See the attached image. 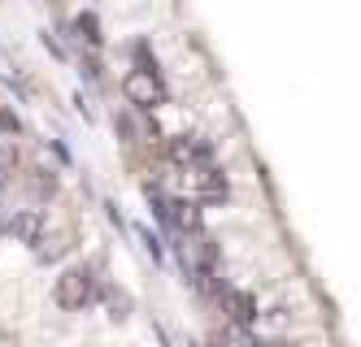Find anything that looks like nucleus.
<instances>
[{
    "label": "nucleus",
    "instance_id": "nucleus-1",
    "mask_svg": "<svg viewBox=\"0 0 361 347\" xmlns=\"http://www.w3.org/2000/svg\"><path fill=\"white\" fill-rule=\"evenodd\" d=\"M178 191L188 200H226V178L214 161L200 165H178Z\"/></svg>",
    "mask_w": 361,
    "mask_h": 347
},
{
    "label": "nucleus",
    "instance_id": "nucleus-2",
    "mask_svg": "<svg viewBox=\"0 0 361 347\" xmlns=\"http://www.w3.org/2000/svg\"><path fill=\"white\" fill-rule=\"evenodd\" d=\"M96 296H100V286H96V274L87 270V265H79V270H66V274L57 278V304L70 308V313L87 308Z\"/></svg>",
    "mask_w": 361,
    "mask_h": 347
},
{
    "label": "nucleus",
    "instance_id": "nucleus-3",
    "mask_svg": "<svg viewBox=\"0 0 361 347\" xmlns=\"http://www.w3.org/2000/svg\"><path fill=\"white\" fill-rule=\"evenodd\" d=\"M122 92L131 104H140V109H157V104H166V87H161V78L152 65H140L122 78Z\"/></svg>",
    "mask_w": 361,
    "mask_h": 347
},
{
    "label": "nucleus",
    "instance_id": "nucleus-4",
    "mask_svg": "<svg viewBox=\"0 0 361 347\" xmlns=\"http://www.w3.org/2000/svg\"><path fill=\"white\" fill-rule=\"evenodd\" d=\"M170 161L174 165H200V161H214V148L200 135H174L170 139Z\"/></svg>",
    "mask_w": 361,
    "mask_h": 347
},
{
    "label": "nucleus",
    "instance_id": "nucleus-5",
    "mask_svg": "<svg viewBox=\"0 0 361 347\" xmlns=\"http://www.w3.org/2000/svg\"><path fill=\"white\" fill-rule=\"evenodd\" d=\"M218 300L226 308V317L235 326H252L257 322V300L248 296V291H235V286H218Z\"/></svg>",
    "mask_w": 361,
    "mask_h": 347
},
{
    "label": "nucleus",
    "instance_id": "nucleus-6",
    "mask_svg": "<svg viewBox=\"0 0 361 347\" xmlns=\"http://www.w3.org/2000/svg\"><path fill=\"white\" fill-rule=\"evenodd\" d=\"M9 239H18V244H39V239H44V213H35V208H27V213H13V217H9Z\"/></svg>",
    "mask_w": 361,
    "mask_h": 347
},
{
    "label": "nucleus",
    "instance_id": "nucleus-7",
    "mask_svg": "<svg viewBox=\"0 0 361 347\" xmlns=\"http://www.w3.org/2000/svg\"><path fill=\"white\" fill-rule=\"evenodd\" d=\"M166 222H170L178 234H188V230H204V217H200L196 200H170V204H166Z\"/></svg>",
    "mask_w": 361,
    "mask_h": 347
},
{
    "label": "nucleus",
    "instance_id": "nucleus-8",
    "mask_svg": "<svg viewBox=\"0 0 361 347\" xmlns=\"http://www.w3.org/2000/svg\"><path fill=\"white\" fill-rule=\"evenodd\" d=\"M18 144H13V135L9 130H0V178H13V170H18Z\"/></svg>",
    "mask_w": 361,
    "mask_h": 347
},
{
    "label": "nucleus",
    "instance_id": "nucleus-9",
    "mask_svg": "<svg viewBox=\"0 0 361 347\" xmlns=\"http://www.w3.org/2000/svg\"><path fill=\"white\" fill-rule=\"evenodd\" d=\"M74 31H79V39L87 48H100V22H96V13H79V18H74Z\"/></svg>",
    "mask_w": 361,
    "mask_h": 347
},
{
    "label": "nucleus",
    "instance_id": "nucleus-10",
    "mask_svg": "<svg viewBox=\"0 0 361 347\" xmlns=\"http://www.w3.org/2000/svg\"><path fill=\"white\" fill-rule=\"evenodd\" d=\"M35 178H31V187H35V196H53L57 191V178H53V170H31Z\"/></svg>",
    "mask_w": 361,
    "mask_h": 347
},
{
    "label": "nucleus",
    "instance_id": "nucleus-11",
    "mask_svg": "<svg viewBox=\"0 0 361 347\" xmlns=\"http://www.w3.org/2000/svg\"><path fill=\"white\" fill-rule=\"evenodd\" d=\"M105 304H109V317H114V322H122V317H126V308H131V300H126L122 291H109V296H105Z\"/></svg>",
    "mask_w": 361,
    "mask_h": 347
}]
</instances>
